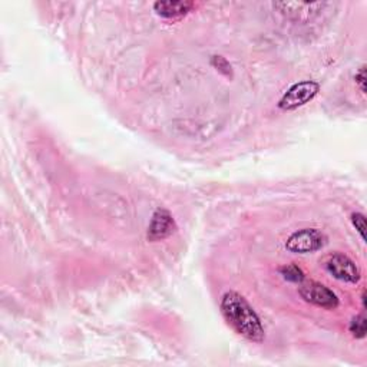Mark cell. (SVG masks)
Masks as SVG:
<instances>
[{
	"mask_svg": "<svg viewBox=\"0 0 367 367\" xmlns=\"http://www.w3.org/2000/svg\"><path fill=\"white\" fill-rule=\"evenodd\" d=\"M221 313L231 329L252 343L266 339L264 326L250 303L237 291H227L221 298Z\"/></svg>",
	"mask_w": 367,
	"mask_h": 367,
	"instance_id": "obj_1",
	"label": "cell"
},
{
	"mask_svg": "<svg viewBox=\"0 0 367 367\" xmlns=\"http://www.w3.org/2000/svg\"><path fill=\"white\" fill-rule=\"evenodd\" d=\"M319 91L320 85L314 81H303L294 83L279 100V108L281 111H294L316 98Z\"/></svg>",
	"mask_w": 367,
	"mask_h": 367,
	"instance_id": "obj_2",
	"label": "cell"
},
{
	"mask_svg": "<svg viewBox=\"0 0 367 367\" xmlns=\"http://www.w3.org/2000/svg\"><path fill=\"white\" fill-rule=\"evenodd\" d=\"M327 243L326 235L316 228H304L293 233L286 243V248L294 254H308L322 250Z\"/></svg>",
	"mask_w": 367,
	"mask_h": 367,
	"instance_id": "obj_3",
	"label": "cell"
},
{
	"mask_svg": "<svg viewBox=\"0 0 367 367\" xmlns=\"http://www.w3.org/2000/svg\"><path fill=\"white\" fill-rule=\"evenodd\" d=\"M298 294L304 301L325 310H334L339 307V297L336 293L318 281L300 283Z\"/></svg>",
	"mask_w": 367,
	"mask_h": 367,
	"instance_id": "obj_4",
	"label": "cell"
},
{
	"mask_svg": "<svg viewBox=\"0 0 367 367\" xmlns=\"http://www.w3.org/2000/svg\"><path fill=\"white\" fill-rule=\"evenodd\" d=\"M326 269L336 280L343 281V283L356 284L360 281V277H361L360 270L356 266L354 261L342 252H336L329 257L327 263H326Z\"/></svg>",
	"mask_w": 367,
	"mask_h": 367,
	"instance_id": "obj_5",
	"label": "cell"
},
{
	"mask_svg": "<svg viewBox=\"0 0 367 367\" xmlns=\"http://www.w3.org/2000/svg\"><path fill=\"white\" fill-rule=\"evenodd\" d=\"M177 230V224L171 213L165 208L155 209L152 214L149 227H148V240L152 243L163 241L168 237H171Z\"/></svg>",
	"mask_w": 367,
	"mask_h": 367,
	"instance_id": "obj_6",
	"label": "cell"
},
{
	"mask_svg": "<svg viewBox=\"0 0 367 367\" xmlns=\"http://www.w3.org/2000/svg\"><path fill=\"white\" fill-rule=\"evenodd\" d=\"M327 4H304V2H277L273 4V8L277 9L281 15L290 19H301V18H313L326 8Z\"/></svg>",
	"mask_w": 367,
	"mask_h": 367,
	"instance_id": "obj_7",
	"label": "cell"
},
{
	"mask_svg": "<svg viewBox=\"0 0 367 367\" xmlns=\"http://www.w3.org/2000/svg\"><path fill=\"white\" fill-rule=\"evenodd\" d=\"M195 5L192 2H177V0H168V2L153 4V11L156 15L165 19H178L185 16L192 11Z\"/></svg>",
	"mask_w": 367,
	"mask_h": 367,
	"instance_id": "obj_8",
	"label": "cell"
},
{
	"mask_svg": "<svg viewBox=\"0 0 367 367\" xmlns=\"http://www.w3.org/2000/svg\"><path fill=\"white\" fill-rule=\"evenodd\" d=\"M280 274L284 277V280L290 281V283H303L305 276L303 273V270L300 267H297L296 264H287L284 267L280 269Z\"/></svg>",
	"mask_w": 367,
	"mask_h": 367,
	"instance_id": "obj_9",
	"label": "cell"
},
{
	"mask_svg": "<svg viewBox=\"0 0 367 367\" xmlns=\"http://www.w3.org/2000/svg\"><path fill=\"white\" fill-rule=\"evenodd\" d=\"M349 330L354 339H364L366 337V318L364 314H357L351 319Z\"/></svg>",
	"mask_w": 367,
	"mask_h": 367,
	"instance_id": "obj_10",
	"label": "cell"
},
{
	"mask_svg": "<svg viewBox=\"0 0 367 367\" xmlns=\"http://www.w3.org/2000/svg\"><path fill=\"white\" fill-rule=\"evenodd\" d=\"M351 223L354 226V228L357 230V233L360 234L361 240L366 241V219L361 213H354L351 214Z\"/></svg>",
	"mask_w": 367,
	"mask_h": 367,
	"instance_id": "obj_11",
	"label": "cell"
},
{
	"mask_svg": "<svg viewBox=\"0 0 367 367\" xmlns=\"http://www.w3.org/2000/svg\"><path fill=\"white\" fill-rule=\"evenodd\" d=\"M211 64H213V66L214 68H217V71H220L221 74H224V75H227V76H230L231 75V65L223 58V57H214L213 58V61H211Z\"/></svg>",
	"mask_w": 367,
	"mask_h": 367,
	"instance_id": "obj_12",
	"label": "cell"
},
{
	"mask_svg": "<svg viewBox=\"0 0 367 367\" xmlns=\"http://www.w3.org/2000/svg\"><path fill=\"white\" fill-rule=\"evenodd\" d=\"M354 79H356V83L359 85V88L361 91V93H366V65H363L359 69V72L356 74Z\"/></svg>",
	"mask_w": 367,
	"mask_h": 367,
	"instance_id": "obj_13",
	"label": "cell"
},
{
	"mask_svg": "<svg viewBox=\"0 0 367 367\" xmlns=\"http://www.w3.org/2000/svg\"><path fill=\"white\" fill-rule=\"evenodd\" d=\"M361 303H363V308H366V291L364 290L361 293Z\"/></svg>",
	"mask_w": 367,
	"mask_h": 367,
	"instance_id": "obj_14",
	"label": "cell"
}]
</instances>
